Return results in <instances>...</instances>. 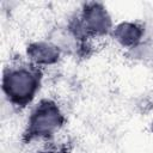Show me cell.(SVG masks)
<instances>
[{"label": "cell", "mask_w": 153, "mask_h": 153, "mask_svg": "<svg viewBox=\"0 0 153 153\" xmlns=\"http://www.w3.org/2000/svg\"><path fill=\"white\" fill-rule=\"evenodd\" d=\"M115 37L124 45H133L140 39L141 30L134 24H121L115 30Z\"/></svg>", "instance_id": "5"}, {"label": "cell", "mask_w": 153, "mask_h": 153, "mask_svg": "<svg viewBox=\"0 0 153 153\" xmlns=\"http://www.w3.org/2000/svg\"><path fill=\"white\" fill-rule=\"evenodd\" d=\"M27 54L37 63H51L59 56L57 49L54 45H50L48 43L32 44L29 48Z\"/></svg>", "instance_id": "4"}, {"label": "cell", "mask_w": 153, "mask_h": 153, "mask_svg": "<svg viewBox=\"0 0 153 153\" xmlns=\"http://www.w3.org/2000/svg\"><path fill=\"white\" fill-rule=\"evenodd\" d=\"M38 75L26 68L11 69L4 75V91L17 104H25L31 100L37 87Z\"/></svg>", "instance_id": "1"}, {"label": "cell", "mask_w": 153, "mask_h": 153, "mask_svg": "<svg viewBox=\"0 0 153 153\" xmlns=\"http://www.w3.org/2000/svg\"><path fill=\"white\" fill-rule=\"evenodd\" d=\"M61 123L62 115L57 106L50 102H43L37 106L30 118L27 135L29 137L50 135L61 126Z\"/></svg>", "instance_id": "2"}, {"label": "cell", "mask_w": 153, "mask_h": 153, "mask_svg": "<svg viewBox=\"0 0 153 153\" xmlns=\"http://www.w3.org/2000/svg\"><path fill=\"white\" fill-rule=\"evenodd\" d=\"M85 27L94 32H105L110 26V18L105 10L99 5H91L84 13Z\"/></svg>", "instance_id": "3"}]
</instances>
